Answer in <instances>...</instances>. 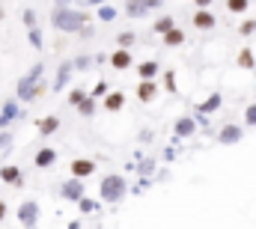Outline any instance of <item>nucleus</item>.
<instances>
[{"label":"nucleus","mask_w":256,"mask_h":229,"mask_svg":"<svg viewBox=\"0 0 256 229\" xmlns=\"http://www.w3.org/2000/svg\"><path fill=\"white\" fill-rule=\"evenodd\" d=\"M57 128H60V116H45V119H39V134H42V137L54 134Z\"/></svg>","instance_id":"nucleus-23"},{"label":"nucleus","mask_w":256,"mask_h":229,"mask_svg":"<svg viewBox=\"0 0 256 229\" xmlns=\"http://www.w3.org/2000/svg\"><path fill=\"white\" fill-rule=\"evenodd\" d=\"M24 24L27 27H36V12L33 9H24Z\"/></svg>","instance_id":"nucleus-38"},{"label":"nucleus","mask_w":256,"mask_h":229,"mask_svg":"<svg viewBox=\"0 0 256 229\" xmlns=\"http://www.w3.org/2000/svg\"><path fill=\"white\" fill-rule=\"evenodd\" d=\"M6 218V202H0V220Z\"/></svg>","instance_id":"nucleus-43"},{"label":"nucleus","mask_w":256,"mask_h":229,"mask_svg":"<svg viewBox=\"0 0 256 229\" xmlns=\"http://www.w3.org/2000/svg\"><path fill=\"white\" fill-rule=\"evenodd\" d=\"M134 96H137V102H140V104L155 102V96H158V84H155V78H149V80H137Z\"/></svg>","instance_id":"nucleus-7"},{"label":"nucleus","mask_w":256,"mask_h":229,"mask_svg":"<svg viewBox=\"0 0 256 229\" xmlns=\"http://www.w3.org/2000/svg\"><path fill=\"white\" fill-rule=\"evenodd\" d=\"M226 9H230L232 15H244V12L250 9V0H226Z\"/></svg>","instance_id":"nucleus-28"},{"label":"nucleus","mask_w":256,"mask_h":229,"mask_svg":"<svg viewBox=\"0 0 256 229\" xmlns=\"http://www.w3.org/2000/svg\"><path fill=\"white\" fill-rule=\"evenodd\" d=\"M0 21H3V9H0Z\"/></svg>","instance_id":"nucleus-46"},{"label":"nucleus","mask_w":256,"mask_h":229,"mask_svg":"<svg viewBox=\"0 0 256 229\" xmlns=\"http://www.w3.org/2000/svg\"><path fill=\"white\" fill-rule=\"evenodd\" d=\"M72 72H74V62H72V60H66L63 66H60V72H57V80H54V90H57V92L66 90V84L72 80Z\"/></svg>","instance_id":"nucleus-17"},{"label":"nucleus","mask_w":256,"mask_h":229,"mask_svg":"<svg viewBox=\"0 0 256 229\" xmlns=\"http://www.w3.org/2000/svg\"><path fill=\"white\" fill-rule=\"evenodd\" d=\"M96 167H98V164H96L92 158H74V161L68 164V172L78 176V178H90V176L96 172Z\"/></svg>","instance_id":"nucleus-8"},{"label":"nucleus","mask_w":256,"mask_h":229,"mask_svg":"<svg viewBox=\"0 0 256 229\" xmlns=\"http://www.w3.org/2000/svg\"><path fill=\"white\" fill-rule=\"evenodd\" d=\"M110 66H114L116 72H128V68L134 66V57H131V48H116V51L110 54Z\"/></svg>","instance_id":"nucleus-10"},{"label":"nucleus","mask_w":256,"mask_h":229,"mask_svg":"<svg viewBox=\"0 0 256 229\" xmlns=\"http://www.w3.org/2000/svg\"><path fill=\"white\" fill-rule=\"evenodd\" d=\"M72 62H74V68H78V72H86V68L92 66V57H86V54H84V57L72 60Z\"/></svg>","instance_id":"nucleus-34"},{"label":"nucleus","mask_w":256,"mask_h":229,"mask_svg":"<svg viewBox=\"0 0 256 229\" xmlns=\"http://www.w3.org/2000/svg\"><path fill=\"white\" fill-rule=\"evenodd\" d=\"M74 108H78V114L84 116V119L96 116V110H98V104H96V96H90V92H86V96H84V98H80V102H78Z\"/></svg>","instance_id":"nucleus-18"},{"label":"nucleus","mask_w":256,"mask_h":229,"mask_svg":"<svg viewBox=\"0 0 256 229\" xmlns=\"http://www.w3.org/2000/svg\"><path fill=\"white\" fill-rule=\"evenodd\" d=\"M220 104H224V96H220V92H212L202 104H196V114H214Z\"/></svg>","instance_id":"nucleus-20"},{"label":"nucleus","mask_w":256,"mask_h":229,"mask_svg":"<svg viewBox=\"0 0 256 229\" xmlns=\"http://www.w3.org/2000/svg\"><path fill=\"white\" fill-rule=\"evenodd\" d=\"M84 194H86V188H84V178H78V176H72L68 182H63V188H60V196L68 200V202H78Z\"/></svg>","instance_id":"nucleus-5"},{"label":"nucleus","mask_w":256,"mask_h":229,"mask_svg":"<svg viewBox=\"0 0 256 229\" xmlns=\"http://www.w3.org/2000/svg\"><path fill=\"white\" fill-rule=\"evenodd\" d=\"M214 24H218V18H214L212 9H196L194 12V27L196 30H214Z\"/></svg>","instance_id":"nucleus-11"},{"label":"nucleus","mask_w":256,"mask_h":229,"mask_svg":"<svg viewBox=\"0 0 256 229\" xmlns=\"http://www.w3.org/2000/svg\"><path fill=\"white\" fill-rule=\"evenodd\" d=\"M194 3H196V9H212L214 0H194Z\"/></svg>","instance_id":"nucleus-40"},{"label":"nucleus","mask_w":256,"mask_h":229,"mask_svg":"<svg viewBox=\"0 0 256 229\" xmlns=\"http://www.w3.org/2000/svg\"><path fill=\"white\" fill-rule=\"evenodd\" d=\"M33 164H36L39 170H48V167H54V164H57V149H51V146H42V149L36 152Z\"/></svg>","instance_id":"nucleus-12"},{"label":"nucleus","mask_w":256,"mask_h":229,"mask_svg":"<svg viewBox=\"0 0 256 229\" xmlns=\"http://www.w3.org/2000/svg\"><path fill=\"white\" fill-rule=\"evenodd\" d=\"M137 170H140V176H152V172H155V161H149V158H146V161H140V164H137Z\"/></svg>","instance_id":"nucleus-35"},{"label":"nucleus","mask_w":256,"mask_h":229,"mask_svg":"<svg viewBox=\"0 0 256 229\" xmlns=\"http://www.w3.org/2000/svg\"><path fill=\"white\" fill-rule=\"evenodd\" d=\"M244 125H248V128L256 125V104H248V110H244Z\"/></svg>","instance_id":"nucleus-33"},{"label":"nucleus","mask_w":256,"mask_h":229,"mask_svg":"<svg viewBox=\"0 0 256 229\" xmlns=\"http://www.w3.org/2000/svg\"><path fill=\"white\" fill-rule=\"evenodd\" d=\"M256 33V18H248V21H242V24H238V36H244V39H248V36H254Z\"/></svg>","instance_id":"nucleus-30"},{"label":"nucleus","mask_w":256,"mask_h":229,"mask_svg":"<svg viewBox=\"0 0 256 229\" xmlns=\"http://www.w3.org/2000/svg\"><path fill=\"white\" fill-rule=\"evenodd\" d=\"M137 140H140V143H149V140H152V128H143V131L137 134Z\"/></svg>","instance_id":"nucleus-39"},{"label":"nucleus","mask_w":256,"mask_h":229,"mask_svg":"<svg viewBox=\"0 0 256 229\" xmlns=\"http://www.w3.org/2000/svg\"><path fill=\"white\" fill-rule=\"evenodd\" d=\"M170 27H176V18H173V15H161V18L152 24V30H155L158 36H161V33H167Z\"/></svg>","instance_id":"nucleus-24"},{"label":"nucleus","mask_w":256,"mask_h":229,"mask_svg":"<svg viewBox=\"0 0 256 229\" xmlns=\"http://www.w3.org/2000/svg\"><path fill=\"white\" fill-rule=\"evenodd\" d=\"M158 74H161L158 60H143V62L137 66V78H140V80H149V78H158Z\"/></svg>","instance_id":"nucleus-15"},{"label":"nucleus","mask_w":256,"mask_h":229,"mask_svg":"<svg viewBox=\"0 0 256 229\" xmlns=\"http://www.w3.org/2000/svg\"><path fill=\"white\" fill-rule=\"evenodd\" d=\"M164 84H167V92H176V74L173 72H164Z\"/></svg>","instance_id":"nucleus-37"},{"label":"nucleus","mask_w":256,"mask_h":229,"mask_svg":"<svg viewBox=\"0 0 256 229\" xmlns=\"http://www.w3.org/2000/svg\"><path fill=\"white\" fill-rule=\"evenodd\" d=\"M242 140H244V125L226 122V125L218 131V143H224V146H236V143H242Z\"/></svg>","instance_id":"nucleus-4"},{"label":"nucleus","mask_w":256,"mask_h":229,"mask_svg":"<svg viewBox=\"0 0 256 229\" xmlns=\"http://www.w3.org/2000/svg\"><path fill=\"white\" fill-rule=\"evenodd\" d=\"M122 108H126V92H120V90L110 92V90H108V96H104V110H108V114H120Z\"/></svg>","instance_id":"nucleus-14"},{"label":"nucleus","mask_w":256,"mask_h":229,"mask_svg":"<svg viewBox=\"0 0 256 229\" xmlns=\"http://www.w3.org/2000/svg\"><path fill=\"white\" fill-rule=\"evenodd\" d=\"M86 21H90L86 12H80V9H68L66 3H60V6L54 9V15H51V24H54L60 33H78Z\"/></svg>","instance_id":"nucleus-2"},{"label":"nucleus","mask_w":256,"mask_h":229,"mask_svg":"<svg viewBox=\"0 0 256 229\" xmlns=\"http://www.w3.org/2000/svg\"><path fill=\"white\" fill-rule=\"evenodd\" d=\"M108 90H110V86H108V80H98V84L92 86V92H90V96H96V98H104V96H108Z\"/></svg>","instance_id":"nucleus-32"},{"label":"nucleus","mask_w":256,"mask_h":229,"mask_svg":"<svg viewBox=\"0 0 256 229\" xmlns=\"http://www.w3.org/2000/svg\"><path fill=\"white\" fill-rule=\"evenodd\" d=\"M90 6H102V3H108V0H86Z\"/></svg>","instance_id":"nucleus-44"},{"label":"nucleus","mask_w":256,"mask_h":229,"mask_svg":"<svg viewBox=\"0 0 256 229\" xmlns=\"http://www.w3.org/2000/svg\"><path fill=\"white\" fill-rule=\"evenodd\" d=\"M194 131H196V119L194 116H179L176 125H173V137H179V140L194 137Z\"/></svg>","instance_id":"nucleus-9"},{"label":"nucleus","mask_w":256,"mask_h":229,"mask_svg":"<svg viewBox=\"0 0 256 229\" xmlns=\"http://www.w3.org/2000/svg\"><path fill=\"white\" fill-rule=\"evenodd\" d=\"M96 9H98V21H114L116 18V6H110V0L102 3V6H96Z\"/></svg>","instance_id":"nucleus-26"},{"label":"nucleus","mask_w":256,"mask_h":229,"mask_svg":"<svg viewBox=\"0 0 256 229\" xmlns=\"http://www.w3.org/2000/svg\"><path fill=\"white\" fill-rule=\"evenodd\" d=\"M57 3H72V0H57Z\"/></svg>","instance_id":"nucleus-45"},{"label":"nucleus","mask_w":256,"mask_h":229,"mask_svg":"<svg viewBox=\"0 0 256 229\" xmlns=\"http://www.w3.org/2000/svg\"><path fill=\"white\" fill-rule=\"evenodd\" d=\"M161 3H164V0H146V6H149V12H152V9H158Z\"/></svg>","instance_id":"nucleus-42"},{"label":"nucleus","mask_w":256,"mask_h":229,"mask_svg":"<svg viewBox=\"0 0 256 229\" xmlns=\"http://www.w3.org/2000/svg\"><path fill=\"white\" fill-rule=\"evenodd\" d=\"M173 158H176V146H170V149L164 152V161H173Z\"/></svg>","instance_id":"nucleus-41"},{"label":"nucleus","mask_w":256,"mask_h":229,"mask_svg":"<svg viewBox=\"0 0 256 229\" xmlns=\"http://www.w3.org/2000/svg\"><path fill=\"white\" fill-rule=\"evenodd\" d=\"M126 194H128V182L122 172H108L98 184V200L108 202V206H120L126 200Z\"/></svg>","instance_id":"nucleus-1"},{"label":"nucleus","mask_w":256,"mask_h":229,"mask_svg":"<svg viewBox=\"0 0 256 229\" xmlns=\"http://www.w3.org/2000/svg\"><path fill=\"white\" fill-rule=\"evenodd\" d=\"M126 15L131 21H140V18H146L149 15V6H146V0H126Z\"/></svg>","instance_id":"nucleus-13"},{"label":"nucleus","mask_w":256,"mask_h":229,"mask_svg":"<svg viewBox=\"0 0 256 229\" xmlns=\"http://www.w3.org/2000/svg\"><path fill=\"white\" fill-rule=\"evenodd\" d=\"M15 116H18V102H6V104H3V110H0V125L12 122Z\"/></svg>","instance_id":"nucleus-25"},{"label":"nucleus","mask_w":256,"mask_h":229,"mask_svg":"<svg viewBox=\"0 0 256 229\" xmlns=\"http://www.w3.org/2000/svg\"><path fill=\"white\" fill-rule=\"evenodd\" d=\"M78 208H80V214H90V218H92V214L102 212V200H90V196L84 194V196L78 200Z\"/></svg>","instance_id":"nucleus-21"},{"label":"nucleus","mask_w":256,"mask_h":229,"mask_svg":"<svg viewBox=\"0 0 256 229\" xmlns=\"http://www.w3.org/2000/svg\"><path fill=\"white\" fill-rule=\"evenodd\" d=\"M134 42H137V33H134V30H126V33L116 36V45H120V48H131Z\"/></svg>","instance_id":"nucleus-29"},{"label":"nucleus","mask_w":256,"mask_h":229,"mask_svg":"<svg viewBox=\"0 0 256 229\" xmlns=\"http://www.w3.org/2000/svg\"><path fill=\"white\" fill-rule=\"evenodd\" d=\"M84 96H86V90H80V86H74V90H72V92H68V104H72V108H74V104H78V102H80V98H84Z\"/></svg>","instance_id":"nucleus-36"},{"label":"nucleus","mask_w":256,"mask_h":229,"mask_svg":"<svg viewBox=\"0 0 256 229\" xmlns=\"http://www.w3.org/2000/svg\"><path fill=\"white\" fill-rule=\"evenodd\" d=\"M42 72H45V66L36 62V66L18 80V98H21V102H33V98H39V96L45 92V86H42Z\"/></svg>","instance_id":"nucleus-3"},{"label":"nucleus","mask_w":256,"mask_h":229,"mask_svg":"<svg viewBox=\"0 0 256 229\" xmlns=\"http://www.w3.org/2000/svg\"><path fill=\"white\" fill-rule=\"evenodd\" d=\"M0 178H3L6 184H15V188H21V184H24V176H21V170H18L15 164L0 167Z\"/></svg>","instance_id":"nucleus-16"},{"label":"nucleus","mask_w":256,"mask_h":229,"mask_svg":"<svg viewBox=\"0 0 256 229\" xmlns=\"http://www.w3.org/2000/svg\"><path fill=\"white\" fill-rule=\"evenodd\" d=\"M236 66H238V68H256L254 48H248V45H244V48L238 51V57H236Z\"/></svg>","instance_id":"nucleus-22"},{"label":"nucleus","mask_w":256,"mask_h":229,"mask_svg":"<svg viewBox=\"0 0 256 229\" xmlns=\"http://www.w3.org/2000/svg\"><path fill=\"white\" fill-rule=\"evenodd\" d=\"M30 45H33L36 51L45 48V45H42V30H39V27H30Z\"/></svg>","instance_id":"nucleus-31"},{"label":"nucleus","mask_w":256,"mask_h":229,"mask_svg":"<svg viewBox=\"0 0 256 229\" xmlns=\"http://www.w3.org/2000/svg\"><path fill=\"white\" fill-rule=\"evenodd\" d=\"M18 224H21V226H36V224H39V202H33V200L21 202V208H18Z\"/></svg>","instance_id":"nucleus-6"},{"label":"nucleus","mask_w":256,"mask_h":229,"mask_svg":"<svg viewBox=\"0 0 256 229\" xmlns=\"http://www.w3.org/2000/svg\"><path fill=\"white\" fill-rule=\"evenodd\" d=\"M164 36V45L167 48H179V45H185V30H179V27H170L167 33H161Z\"/></svg>","instance_id":"nucleus-19"},{"label":"nucleus","mask_w":256,"mask_h":229,"mask_svg":"<svg viewBox=\"0 0 256 229\" xmlns=\"http://www.w3.org/2000/svg\"><path fill=\"white\" fill-rule=\"evenodd\" d=\"M149 190V176H140L134 184H128V194H134V196H140V194H146Z\"/></svg>","instance_id":"nucleus-27"}]
</instances>
